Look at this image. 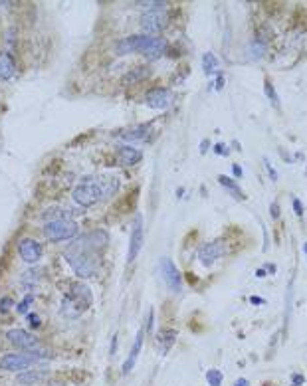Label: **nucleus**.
I'll return each instance as SVG.
<instances>
[{
	"label": "nucleus",
	"mask_w": 307,
	"mask_h": 386,
	"mask_svg": "<svg viewBox=\"0 0 307 386\" xmlns=\"http://www.w3.org/2000/svg\"><path fill=\"white\" fill-rule=\"evenodd\" d=\"M139 52L145 54L147 57H161L167 52V42L159 36H149V34H141L139 36Z\"/></svg>",
	"instance_id": "obj_8"
},
{
	"label": "nucleus",
	"mask_w": 307,
	"mask_h": 386,
	"mask_svg": "<svg viewBox=\"0 0 307 386\" xmlns=\"http://www.w3.org/2000/svg\"><path fill=\"white\" fill-rule=\"evenodd\" d=\"M206 380H208L210 386H222L224 374H222V370H218V368H210V370L206 372Z\"/></svg>",
	"instance_id": "obj_27"
},
{
	"label": "nucleus",
	"mask_w": 307,
	"mask_h": 386,
	"mask_svg": "<svg viewBox=\"0 0 307 386\" xmlns=\"http://www.w3.org/2000/svg\"><path fill=\"white\" fill-rule=\"evenodd\" d=\"M66 259L70 261L72 270L83 279L96 277L99 274V256H97L96 250H91L87 246L83 236L77 238V240L66 250Z\"/></svg>",
	"instance_id": "obj_1"
},
{
	"label": "nucleus",
	"mask_w": 307,
	"mask_h": 386,
	"mask_svg": "<svg viewBox=\"0 0 307 386\" xmlns=\"http://www.w3.org/2000/svg\"><path fill=\"white\" fill-rule=\"evenodd\" d=\"M303 250H305V254H307V242H305V244H303Z\"/></svg>",
	"instance_id": "obj_47"
},
{
	"label": "nucleus",
	"mask_w": 307,
	"mask_h": 386,
	"mask_svg": "<svg viewBox=\"0 0 307 386\" xmlns=\"http://www.w3.org/2000/svg\"><path fill=\"white\" fill-rule=\"evenodd\" d=\"M72 216V210H68V208H48V210L42 214V220L46 222H54V220H70Z\"/></svg>",
	"instance_id": "obj_22"
},
{
	"label": "nucleus",
	"mask_w": 307,
	"mask_h": 386,
	"mask_svg": "<svg viewBox=\"0 0 307 386\" xmlns=\"http://www.w3.org/2000/svg\"><path fill=\"white\" fill-rule=\"evenodd\" d=\"M117 161L123 166H133V165H137L141 161V151H139V148L129 147V145H123V147L117 148Z\"/></svg>",
	"instance_id": "obj_16"
},
{
	"label": "nucleus",
	"mask_w": 307,
	"mask_h": 386,
	"mask_svg": "<svg viewBox=\"0 0 307 386\" xmlns=\"http://www.w3.org/2000/svg\"><path fill=\"white\" fill-rule=\"evenodd\" d=\"M141 28L149 36L159 34L161 30L167 28V14L163 10H153V12H145L141 16Z\"/></svg>",
	"instance_id": "obj_9"
},
{
	"label": "nucleus",
	"mask_w": 307,
	"mask_h": 386,
	"mask_svg": "<svg viewBox=\"0 0 307 386\" xmlns=\"http://www.w3.org/2000/svg\"><path fill=\"white\" fill-rule=\"evenodd\" d=\"M149 75H151L149 68H135V70H131L125 77H123V81H125V83H135V81H141V79H145Z\"/></svg>",
	"instance_id": "obj_25"
},
{
	"label": "nucleus",
	"mask_w": 307,
	"mask_h": 386,
	"mask_svg": "<svg viewBox=\"0 0 307 386\" xmlns=\"http://www.w3.org/2000/svg\"><path fill=\"white\" fill-rule=\"evenodd\" d=\"M139 36L141 34H133V36H127L117 42L115 46V54L117 55H127V54H133V52H139Z\"/></svg>",
	"instance_id": "obj_17"
},
{
	"label": "nucleus",
	"mask_w": 307,
	"mask_h": 386,
	"mask_svg": "<svg viewBox=\"0 0 307 386\" xmlns=\"http://www.w3.org/2000/svg\"><path fill=\"white\" fill-rule=\"evenodd\" d=\"M48 386H64V382H59V380H50Z\"/></svg>",
	"instance_id": "obj_44"
},
{
	"label": "nucleus",
	"mask_w": 307,
	"mask_h": 386,
	"mask_svg": "<svg viewBox=\"0 0 307 386\" xmlns=\"http://www.w3.org/2000/svg\"><path fill=\"white\" fill-rule=\"evenodd\" d=\"M137 6L147 8L149 12H153V10H163L167 6V2H163V0H157V2H137Z\"/></svg>",
	"instance_id": "obj_29"
},
{
	"label": "nucleus",
	"mask_w": 307,
	"mask_h": 386,
	"mask_svg": "<svg viewBox=\"0 0 307 386\" xmlns=\"http://www.w3.org/2000/svg\"><path fill=\"white\" fill-rule=\"evenodd\" d=\"M153 317H155V313H153V309L149 311V317H147V329L153 331Z\"/></svg>",
	"instance_id": "obj_37"
},
{
	"label": "nucleus",
	"mask_w": 307,
	"mask_h": 386,
	"mask_svg": "<svg viewBox=\"0 0 307 386\" xmlns=\"http://www.w3.org/2000/svg\"><path fill=\"white\" fill-rule=\"evenodd\" d=\"M16 74L14 59L8 54H0V79H12Z\"/></svg>",
	"instance_id": "obj_21"
},
{
	"label": "nucleus",
	"mask_w": 307,
	"mask_h": 386,
	"mask_svg": "<svg viewBox=\"0 0 307 386\" xmlns=\"http://www.w3.org/2000/svg\"><path fill=\"white\" fill-rule=\"evenodd\" d=\"M208 151V141H202L200 143V153H206Z\"/></svg>",
	"instance_id": "obj_43"
},
{
	"label": "nucleus",
	"mask_w": 307,
	"mask_h": 386,
	"mask_svg": "<svg viewBox=\"0 0 307 386\" xmlns=\"http://www.w3.org/2000/svg\"><path fill=\"white\" fill-rule=\"evenodd\" d=\"M28 319H30V323H32V327H40V319H38V315L30 313V315H28Z\"/></svg>",
	"instance_id": "obj_35"
},
{
	"label": "nucleus",
	"mask_w": 307,
	"mask_h": 386,
	"mask_svg": "<svg viewBox=\"0 0 307 386\" xmlns=\"http://www.w3.org/2000/svg\"><path fill=\"white\" fill-rule=\"evenodd\" d=\"M115 349H117V337H113V341H111V350H109V352H111V356L115 354Z\"/></svg>",
	"instance_id": "obj_42"
},
{
	"label": "nucleus",
	"mask_w": 307,
	"mask_h": 386,
	"mask_svg": "<svg viewBox=\"0 0 307 386\" xmlns=\"http://www.w3.org/2000/svg\"><path fill=\"white\" fill-rule=\"evenodd\" d=\"M72 198L81 208H89V206H96L99 200H103V194H101V188H99L97 181H89V178H85L81 184H77L74 188Z\"/></svg>",
	"instance_id": "obj_5"
},
{
	"label": "nucleus",
	"mask_w": 307,
	"mask_h": 386,
	"mask_svg": "<svg viewBox=\"0 0 307 386\" xmlns=\"http://www.w3.org/2000/svg\"><path fill=\"white\" fill-rule=\"evenodd\" d=\"M264 93L268 95V99L271 101L273 107H280V97H278V93H275V89H273V85L269 81L264 83Z\"/></svg>",
	"instance_id": "obj_28"
},
{
	"label": "nucleus",
	"mask_w": 307,
	"mask_h": 386,
	"mask_svg": "<svg viewBox=\"0 0 307 386\" xmlns=\"http://www.w3.org/2000/svg\"><path fill=\"white\" fill-rule=\"evenodd\" d=\"M234 386H250V380H248V378H238V380L234 382Z\"/></svg>",
	"instance_id": "obj_39"
},
{
	"label": "nucleus",
	"mask_w": 307,
	"mask_h": 386,
	"mask_svg": "<svg viewBox=\"0 0 307 386\" xmlns=\"http://www.w3.org/2000/svg\"><path fill=\"white\" fill-rule=\"evenodd\" d=\"M91 303V293L85 285H76L72 289V293H68L61 301V313L68 319H74L77 315H81Z\"/></svg>",
	"instance_id": "obj_3"
},
{
	"label": "nucleus",
	"mask_w": 307,
	"mask_h": 386,
	"mask_svg": "<svg viewBox=\"0 0 307 386\" xmlns=\"http://www.w3.org/2000/svg\"><path fill=\"white\" fill-rule=\"evenodd\" d=\"M50 376L48 368H28L16 376V382L20 386H42Z\"/></svg>",
	"instance_id": "obj_12"
},
{
	"label": "nucleus",
	"mask_w": 307,
	"mask_h": 386,
	"mask_svg": "<svg viewBox=\"0 0 307 386\" xmlns=\"http://www.w3.org/2000/svg\"><path fill=\"white\" fill-rule=\"evenodd\" d=\"M147 131H149V125H141V127H135V129H129L125 133H121V137L125 141H139V139L147 137Z\"/></svg>",
	"instance_id": "obj_26"
},
{
	"label": "nucleus",
	"mask_w": 307,
	"mask_h": 386,
	"mask_svg": "<svg viewBox=\"0 0 307 386\" xmlns=\"http://www.w3.org/2000/svg\"><path fill=\"white\" fill-rule=\"evenodd\" d=\"M145 101L153 109H165V107H169L173 103V93H171V89L155 87V89H151V92L145 95Z\"/></svg>",
	"instance_id": "obj_13"
},
{
	"label": "nucleus",
	"mask_w": 307,
	"mask_h": 386,
	"mask_svg": "<svg viewBox=\"0 0 307 386\" xmlns=\"http://www.w3.org/2000/svg\"><path fill=\"white\" fill-rule=\"evenodd\" d=\"M32 305V297H26V299L18 305V313H28V307Z\"/></svg>",
	"instance_id": "obj_32"
},
{
	"label": "nucleus",
	"mask_w": 307,
	"mask_h": 386,
	"mask_svg": "<svg viewBox=\"0 0 307 386\" xmlns=\"http://www.w3.org/2000/svg\"><path fill=\"white\" fill-rule=\"evenodd\" d=\"M269 210H271V218H280V208H278V204H275V202H271Z\"/></svg>",
	"instance_id": "obj_34"
},
{
	"label": "nucleus",
	"mask_w": 307,
	"mask_h": 386,
	"mask_svg": "<svg viewBox=\"0 0 307 386\" xmlns=\"http://www.w3.org/2000/svg\"><path fill=\"white\" fill-rule=\"evenodd\" d=\"M224 252H226V246H224V242H220V240H214V242H208V244H204L202 248H200V252H198V257H200V263L202 265H212L216 259H220L222 256H224Z\"/></svg>",
	"instance_id": "obj_11"
},
{
	"label": "nucleus",
	"mask_w": 307,
	"mask_h": 386,
	"mask_svg": "<svg viewBox=\"0 0 307 386\" xmlns=\"http://www.w3.org/2000/svg\"><path fill=\"white\" fill-rule=\"evenodd\" d=\"M44 361V350L36 352H8L0 359V368L8 372H24Z\"/></svg>",
	"instance_id": "obj_2"
},
{
	"label": "nucleus",
	"mask_w": 307,
	"mask_h": 386,
	"mask_svg": "<svg viewBox=\"0 0 307 386\" xmlns=\"http://www.w3.org/2000/svg\"><path fill=\"white\" fill-rule=\"evenodd\" d=\"M97 184H99L101 194H103V200H105V198H111V196L117 192V188H119V178H115V176H99V178H97Z\"/></svg>",
	"instance_id": "obj_19"
},
{
	"label": "nucleus",
	"mask_w": 307,
	"mask_h": 386,
	"mask_svg": "<svg viewBox=\"0 0 307 386\" xmlns=\"http://www.w3.org/2000/svg\"><path fill=\"white\" fill-rule=\"evenodd\" d=\"M291 380H293V384H297V386H301V384L305 382L303 374H293V376H291Z\"/></svg>",
	"instance_id": "obj_36"
},
{
	"label": "nucleus",
	"mask_w": 307,
	"mask_h": 386,
	"mask_svg": "<svg viewBox=\"0 0 307 386\" xmlns=\"http://www.w3.org/2000/svg\"><path fill=\"white\" fill-rule=\"evenodd\" d=\"M141 246H143V218L141 214L135 218V224H133V232H131V240H129V254H127V261L133 263L135 257L139 256L141 252Z\"/></svg>",
	"instance_id": "obj_14"
},
{
	"label": "nucleus",
	"mask_w": 307,
	"mask_h": 386,
	"mask_svg": "<svg viewBox=\"0 0 307 386\" xmlns=\"http://www.w3.org/2000/svg\"><path fill=\"white\" fill-rule=\"evenodd\" d=\"M266 168L269 170V176H271V181H278V174H275V170L271 168V165H269L268 161H266Z\"/></svg>",
	"instance_id": "obj_38"
},
{
	"label": "nucleus",
	"mask_w": 307,
	"mask_h": 386,
	"mask_svg": "<svg viewBox=\"0 0 307 386\" xmlns=\"http://www.w3.org/2000/svg\"><path fill=\"white\" fill-rule=\"evenodd\" d=\"M293 210H295L297 216H303V204H301V200L293 198Z\"/></svg>",
	"instance_id": "obj_33"
},
{
	"label": "nucleus",
	"mask_w": 307,
	"mask_h": 386,
	"mask_svg": "<svg viewBox=\"0 0 307 386\" xmlns=\"http://www.w3.org/2000/svg\"><path fill=\"white\" fill-rule=\"evenodd\" d=\"M10 307H14V301L10 299V297H2V299H0V313L10 311Z\"/></svg>",
	"instance_id": "obj_30"
},
{
	"label": "nucleus",
	"mask_w": 307,
	"mask_h": 386,
	"mask_svg": "<svg viewBox=\"0 0 307 386\" xmlns=\"http://www.w3.org/2000/svg\"><path fill=\"white\" fill-rule=\"evenodd\" d=\"M42 232L52 242H64V240H72V238L77 236L79 226L74 220H54V222H46Z\"/></svg>",
	"instance_id": "obj_4"
},
{
	"label": "nucleus",
	"mask_w": 307,
	"mask_h": 386,
	"mask_svg": "<svg viewBox=\"0 0 307 386\" xmlns=\"http://www.w3.org/2000/svg\"><path fill=\"white\" fill-rule=\"evenodd\" d=\"M218 183H220L224 188H228L232 194H236V198H238V200H244V198H246V196H244V192L240 190V186H238V184L232 181V178H228V176L220 174V176H218Z\"/></svg>",
	"instance_id": "obj_24"
},
{
	"label": "nucleus",
	"mask_w": 307,
	"mask_h": 386,
	"mask_svg": "<svg viewBox=\"0 0 307 386\" xmlns=\"http://www.w3.org/2000/svg\"><path fill=\"white\" fill-rule=\"evenodd\" d=\"M256 274H258V277H266V276H268V274H266V272H264V270H258V272H256Z\"/></svg>",
	"instance_id": "obj_46"
},
{
	"label": "nucleus",
	"mask_w": 307,
	"mask_h": 386,
	"mask_svg": "<svg viewBox=\"0 0 307 386\" xmlns=\"http://www.w3.org/2000/svg\"><path fill=\"white\" fill-rule=\"evenodd\" d=\"M214 153L216 155H222V157H228V148H226V145L224 143H218V145H214Z\"/></svg>",
	"instance_id": "obj_31"
},
{
	"label": "nucleus",
	"mask_w": 307,
	"mask_h": 386,
	"mask_svg": "<svg viewBox=\"0 0 307 386\" xmlns=\"http://www.w3.org/2000/svg\"><path fill=\"white\" fill-rule=\"evenodd\" d=\"M176 341V331H171V329H165L157 335V345H159V350L161 354H167L171 350V347L174 345Z\"/></svg>",
	"instance_id": "obj_20"
},
{
	"label": "nucleus",
	"mask_w": 307,
	"mask_h": 386,
	"mask_svg": "<svg viewBox=\"0 0 307 386\" xmlns=\"http://www.w3.org/2000/svg\"><path fill=\"white\" fill-rule=\"evenodd\" d=\"M222 87H224V77L220 75V77L216 79V89H218V92H220V89H222Z\"/></svg>",
	"instance_id": "obj_41"
},
{
	"label": "nucleus",
	"mask_w": 307,
	"mask_h": 386,
	"mask_svg": "<svg viewBox=\"0 0 307 386\" xmlns=\"http://www.w3.org/2000/svg\"><path fill=\"white\" fill-rule=\"evenodd\" d=\"M250 301H252V303H256V305H262V303H264V299H260V297H252Z\"/></svg>",
	"instance_id": "obj_45"
},
{
	"label": "nucleus",
	"mask_w": 307,
	"mask_h": 386,
	"mask_svg": "<svg viewBox=\"0 0 307 386\" xmlns=\"http://www.w3.org/2000/svg\"><path fill=\"white\" fill-rule=\"evenodd\" d=\"M218 68H220L218 57L214 55L212 52H206V54L202 55V70H204V74H206V75H212V74L218 72Z\"/></svg>",
	"instance_id": "obj_23"
},
{
	"label": "nucleus",
	"mask_w": 307,
	"mask_h": 386,
	"mask_svg": "<svg viewBox=\"0 0 307 386\" xmlns=\"http://www.w3.org/2000/svg\"><path fill=\"white\" fill-rule=\"evenodd\" d=\"M161 274H163V279H165V283H167V287L171 291H174V293L182 291V277H180V274L176 270V265L169 257L161 259Z\"/></svg>",
	"instance_id": "obj_10"
},
{
	"label": "nucleus",
	"mask_w": 307,
	"mask_h": 386,
	"mask_svg": "<svg viewBox=\"0 0 307 386\" xmlns=\"http://www.w3.org/2000/svg\"><path fill=\"white\" fill-rule=\"evenodd\" d=\"M232 172L240 178V176H242V168H240V165H232Z\"/></svg>",
	"instance_id": "obj_40"
},
{
	"label": "nucleus",
	"mask_w": 307,
	"mask_h": 386,
	"mask_svg": "<svg viewBox=\"0 0 307 386\" xmlns=\"http://www.w3.org/2000/svg\"><path fill=\"white\" fill-rule=\"evenodd\" d=\"M266 54V42L262 38H254L248 46H246V57L252 59V62H258V59H262Z\"/></svg>",
	"instance_id": "obj_18"
},
{
	"label": "nucleus",
	"mask_w": 307,
	"mask_h": 386,
	"mask_svg": "<svg viewBox=\"0 0 307 386\" xmlns=\"http://www.w3.org/2000/svg\"><path fill=\"white\" fill-rule=\"evenodd\" d=\"M42 244L36 242L34 238H22L18 242V256L22 257V261H26L28 265H34L42 259Z\"/></svg>",
	"instance_id": "obj_7"
},
{
	"label": "nucleus",
	"mask_w": 307,
	"mask_h": 386,
	"mask_svg": "<svg viewBox=\"0 0 307 386\" xmlns=\"http://www.w3.org/2000/svg\"><path fill=\"white\" fill-rule=\"evenodd\" d=\"M291 386H297V384H291Z\"/></svg>",
	"instance_id": "obj_48"
},
{
	"label": "nucleus",
	"mask_w": 307,
	"mask_h": 386,
	"mask_svg": "<svg viewBox=\"0 0 307 386\" xmlns=\"http://www.w3.org/2000/svg\"><path fill=\"white\" fill-rule=\"evenodd\" d=\"M6 341L12 347H16V349H20L24 352L42 350V345H40L38 337H34L32 333H28L24 329H10V331H6Z\"/></svg>",
	"instance_id": "obj_6"
},
{
	"label": "nucleus",
	"mask_w": 307,
	"mask_h": 386,
	"mask_svg": "<svg viewBox=\"0 0 307 386\" xmlns=\"http://www.w3.org/2000/svg\"><path fill=\"white\" fill-rule=\"evenodd\" d=\"M143 341H145V331L139 329V333H137V337H135V343H133V347H131V350H129L127 361L123 363V367H121V372H123V374H129V372L133 370V367H135V363H137V356H139V352H141V349H143Z\"/></svg>",
	"instance_id": "obj_15"
}]
</instances>
